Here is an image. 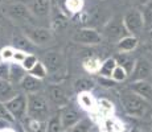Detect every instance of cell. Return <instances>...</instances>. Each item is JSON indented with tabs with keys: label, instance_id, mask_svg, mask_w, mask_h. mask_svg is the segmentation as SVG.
Segmentation results:
<instances>
[{
	"label": "cell",
	"instance_id": "cell-1",
	"mask_svg": "<svg viewBox=\"0 0 152 132\" xmlns=\"http://www.w3.org/2000/svg\"><path fill=\"white\" fill-rule=\"evenodd\" d=\"M121 103L126 112L130 116H135V118H143L150 111V102L130 89L122 93Z\"/></svg>",
	"mask_w": 152,
	"mask_h": 132
},
{
	"label": "cell",
	"instance_id": "cell-2",
	"mask_svg": "<svg viewBox=\"0 0 152 132\" xmlns=\"http://www.w3.org/2000/svg\"><path fill=\"white\" fill-rule=\"evenodd\" d=\"M27 96H28V111H27L28 118L45 122L49 115L48 98H45L40 93L27 94Z\"/></svg>",
	"mask_w": 152,
	"mask_h": 132
},
{
	"label": "cell",
	"instance_id": "cell-3",
	"mask_svg": "<svg viewBox=\"0 0 152 132\" xmlns=\"http://www.w3.org/2000/svg\"><path fill=\"white\" fill-rule=\"evenodd\" d=\"M123 23H124V26L128 33L135 37L140 36L145 28L142 11L136 9V8H131V9H128L127 12L124 13Z\"/></svg>",
	"mask_w": 152,
	"mask_h": 132
},
{
	"label": "cell",
	"instance_id": "cell-4",
	"mask_svg": "<svg viewBox=\"0 0 152 132\" xmlns=\"http://www.w3.org/2000/svg\"><path fill=\"white\" fill-rule=\"evenodd\" d=\"M4 13L8 17H11L15 21H20V23H28V24H33L34 16L32 15L31 9L27 4L24 3H11L7 4L3 8Z\"/></svg>",
	"mask_w": 152,
	"mask_h": 132
},
{
	"label": "cell",
	"instance_id": "cell-5",
	"mask_svg": "<svg viewBox=\"0 0 152 132\" xmlns=\"http://www.w3.org/2000/svg\"><path fill=\"white\" fill-rule=\"evenodd\" d=\"M24 34L29 39L32 44L37 46L48 45L53 40V34L48 28H42V26H36L34 24H28L23 29Z\"/></svg>",
	"mask_w": 152,
	"mask_h": 132
},
{
	"label": "cell",
	"instance_id": "cell-6",
	"mask_svg": "<svg viewBox=\"0 0 152 132\" xmlns=\"http://www.w3.org/2000/svg\"><path fill=\"white\" fill-rule=\"evenodd\" d=\"M8 111L15 118V120H20L27 115L28 111V96L25 94H16L12 99L5 102Z\"/></svg>",
	"mask_w": 152,
	"mask_h": 132
},
{
	"label": "cell",
	"instance_id": "cell-7",
	"mask_svg": "<svg viewBox=\"0 0 152 132\" xmlns=\"http://www.w3.org/2000/svg\"><path fill=\"white\" fill-rule=\"evenodd\" d=\"M131 82L135 81H148L152 78V63L147 58L140 57L135 61V66L131 73Z\"/></svg>",
	"mask_w": 152,
	"mask_h": 132
},
{
	"label": "cell",
	"instance_id": "cell-8",
	"mask_svg": "<svg viewBox=\"0 0 152 132\" xmlns=\"http://www.w3.org/2000/svg\"><path fill=\"white\" fill-rule=\"evenodd\" d=\"M103 33L106 34L110 40H115L116 42L121 39H123L124 36H127L128 32L124 26L123 17H114L103 28Z\"/></svg>",
	"mask_w": 152,
	"mask_h": 132
},
{
	"label": "cell",
	"instance_id": "cell-9",
	"mask_svg": "<svg viewBox=\"0 0 152 132\" xmlns=\"http://www.w3.org/2000/svg\"><path fill=\"white\" fill-rule=\"evenodd\" d=\"M42 63L49 74H58L65 69V58L60 52H48L42 57Z\"/></svg>",
	"mask_w": 152,
	"mask_h": 132
},
{
	"label": "cell",
	"instance_id": "cell-10",
	"mask_svg": "<svg viewBox=\"0 0 152 132\" xmlns=\"http://www.w3.org/2000/svg\"><path fill=\"white\" fill-rule=\"evenodd\" d=\"M73 41L82 45H98L102 41V34L94 28H82L75 32Z\"/></svg>",
	"mask_w": 152,
	"mask_h": 132
},
{
	"label": "cell",
	"instance_id": "cell-11",
	"mask_svg": "<svg viewBox=\"0 0 152 132\" xmlns=\"http://www.w3.org/2000/svg\"><path fill=\"white\" fill-rule=\"evenodd\" d=\"M46 94H48L49 101L56 106L65 107V106L69 104V95L60 83H53L50 86H48Z\"/></svg>",
	"mask_w": 152,
	"mask_h": 132
},
{
	"label": "cell",
	"instance_id": "cell-12",
	"mask_svg": "<svg viewBox=\"0 0 152 132\" xmlns=\"http://www.w3.org/2000/svg\"><path fill=\"white\" fill-rule=\"evenodd\" d=\"M60 116H61V123H62V128L64 130H69V128L74 127L78 122L81 120V115L74 107L72 106H65L62 107L60 112Z\"/></svg>",
	"mask_w": 152,
	"mask_h": 132
},
{
	"label": "cell",
	"instance_id": "cell-13",
	"mask_svg": "<svg viewBox=\"0 0 152 132\" xmlns=\"http://www.w3.org/2000/svg\"><path fill=\"white\" fill-rule=\"evenodd\" d=\"M19 85L25 94L40 93L42 89V79L34 77V75H32V74H25L24 78L20 81Z\"/></svg>",
	"mask_w": 152,
	"mask_h": 132
},
{
	"label": "cell",
	"instance_id": "cell-14",
	"mask_svg": "<svg viewBox=\"0 0 152 132\" xmlns=\"http://www.w3.org/2000/svg\"><path fill=\"white\" fill-rule=\"evenodd\" d=\"M130 90L152 103V83L150 81H135L130 83Z\"/></svg>",
	"mask_w": 152,
	"mask_h": 132
},
{
	"label": "cell",
	"instance_id": "cell-15",
	"mask_svg": "<svg viewBox=\"0 0 152 132\" xmlns=\"http://www.w3.org/2000/svg\"><path fill=\"white\" fill-rule=\"evenodd\" d=\"M28 7L34 17H46L50 13L52 1L50 0H32Z\"/></svg>",
	"mask_w": 152,
	"mask_h": 132
},
{
	"label": "cell",
	"instance_id": "cell-16",
	"mask_svg": "<svg viewBox=\"0 0 152 132\" xmlns=\"http://www.w3.org/2000/svg\"><path fill=\"white\" fill-rule=\"evenodd\" d=\"M16 90L13 87V83L10 79L5 78H0V102L5 103L10 99H12L16 95Z\"/></svg>",
	"mask_w": 152,
	"mask_h": 132
},
{
	"label": "cell",
	"instance_id": "cell-17",
	"mask_svg": "<svg viewBox=\"0 0 152 132\" xmlns=\"http://www.w3.org/2000/svg\"><path fill=\"white\" fill-rule=\"evenodd\" d=\"M138 44H139L138 37L130 34V36H124L123 39L119 40L118 42H116V48H118L119 52L128 53V52L135 50L136 46H138Z\"/></svg>",
	"mask_w": 152,
	"mask_h": 132
},
{
	"label": "cell",
	"instance_id": "cell-18",
	"mask_svg": "<svg viewBox=\"0 0 152 132\" xmlns=\"http://www.w3.org/2000/svg\"><path fill=\"white\" fill-rule=\"evenodd\" d=\"M95 112L101 119H106L113 115L114 112V104L111 103L109 99H99L95 106Z\"/></svg>",
	"mask_w": 152,
	"mask_h": 132
},
{
	"label": "cell",
	"instance_id": "cell-19",
	"mask_svg": "<svg viewBox=\"0 0 152 132\" xmlns=\"http://www.w3.org/2000/svg\"><path fill=\"white\" fill-rule=\"evenodd\" d=\"M102 132H123L124 125L122 124L121 120L109 116L106 119H102Z\"/></svg>",
	"mask_w": 152,
	"mask_h": 132
},
{
	"label": "cell",
	"instance_id": "cell-20",
	"mask_svg": "<svg viewBox=\"0 0 152 132\" xmlns=\"http://www.w3.org/2000/svg\"><path fill=\"white\" fill-rule=\"evenodd\" d=\"M115 61H116V65L122 66L126 71H127V74L130 75L131 73H132V70H134V66H135V61L136 60H134L130 54H126V53L121 52L115 57Z\"/></svg>",
	"mask_w": 152,
	"mask_h": 132
},
{
	"label": "cell",
	"instance_id": "cell-21",
	"mask_svg": "<svg viewBox=\"0 0 152 132\" xmlns=\"http://www.w3.org/2000/svg\"><path fill=\"white\" fill-rule=\"evenodd\" d=\"M78 103L81 104V107L87 111H94L95 106H97V102H95L94 96L91 95L90 91L78 93Z\"/></svg>",
	"mask_w": 152,
	"mask_h": 132
},
{
	"label": "cell",
	"instance_id": "cell-22",
	"mask_svg": "<svg viewBox=\"0 0 152 132\" xmlns=\"http://www.w3.org/2000/svg\"><path fill=\"white\" fill-rule=\"evenodd\" d=\"M116 67V61L115 58H107L106 61H103L99 69V75L102 78H111L114 70Z\"/></svg>",
	"mask_w": 152,
	"mask_h": 132
},
{
	"label": "cell",
	"instance_id": "cell-23",
	"mask_svg": "<svg viewBox=\"0 0 152 132\" xmlns=\"http://www.w3.org/2000/svg\"><path fill=\"white\" fill-rule=\"evenodd\" d=\"M24 132H46V123L42 120H36L28 118Z\"/></svg>",
	"mask_w": 152,
	"mask_h": 132
},
{
	"label": "cell",
	"instance_id": "cell-24",
	"mask_svg": "<svg viewBox=\"0 0 152 132\" xmlns=\"http://www.w3.org/2000/svg\"><path fill=\"white\" fill-rule=\"evenodd\" d=\"M25 71H27V70L23 67L21 63L12 65L10 67V77H8V79H10L11 82H19V83H20V81L24 78Z\"/></svg>",
	"mask_w": 152,
	"mask_h": 132
},
{
	"label": "cell",
	"instance_id": "cell-25",
	"mask_svg": "<svg viewBox=\"0 0 152 132\" xmlns=\"http://www.w3.org/2000/svg\"><path fill=\"white\" fill-rule=\"evenodd\" d=\"M94 81L89 78H80L74 82V90L77 93H82V91H90L94 87Z\"/></svg>",
	"mask_w": 152,
	"mask_h": 132
},
{
	"label": "cell",
	"instance_id": "cell-26",
	"mask_svg": "<svg viewBox=\"0 0 152 132\" xmlns=\"http://www.w3.org/2000/svg\"><path fill=\"white\" fill-rule=\"evenodd\" d=\"M62 128V123H61V116L60 114L50 116V119L46 123V132H61Z\"/></svg>",
	"mask_w": 152,
	"mask_h": 132
},
{
	"label": "cell",
	"instance_id": "cell-27",
	"mask_svg": "<svg viewBox=\"0 0 152 132\" xmlns=\"http://www.w3.org/2000/svg\"><path fill=\"white\" fill-rule=\"evenodd\" d=\"M101 65H102V62L95 57H90L83 61V67L89 73H99Z\"/></svg>",
	"mask_w": 152,
	"mask_h": 132
},
{
	"label": "cell",
	"instance_id": "cell-28",
	"mask_svg": "<svg viewBox=\"0 0 152 132\" xmlns=\"http://www.w3.org/2000/svg\"><path fill=\"white\" fill-rule=\"evenodd\" d=\"M29 74L34 75V77L40 78V79H44L48 75V70H46L45 65L42 63V61H37V63L29 70Z\"/></svg>",
	"mask_w": 152,
	"mask_h": 132
},
{
	"label": "cell",
	"instance_id": "cell-29",
	"mask_svg": "<svg viewBox=\"0 0 152 132\" xmlns=\"http://www.w3.org/2000/svg\"><path fill=\"white\" fill-rule=\"evenodd\" d=\"M13 45L16 46V48H19L20 50H27V49H31L32 46L34 45V44H32L31 41H29V39L27 36H17L13 39Z\"/></svg>",
	"mask_w": 152,
	"mask_h": 132
},
{
	"label": "cell",
	"instance_id": "cell-30",
	"mask_svg": "<svg viewBox=\"0 0 152 132\" xmlns=\"http://www.w3.org/2000/svg\"><path fill=\"white\" fill-rule=\"evenodd\" d=\"M143 19H144L145 26H152V0H148L143 7Z\"/></svg>",
	"mask_w": 152,
	"mask_h": 132
},
{
	"label": "cell",
	"instance_id": "cell-31",
	"mask_svg": "<svg viewBox=\"0 0 152 132\" xmlns=\"http://www.w3.org/2000/svg\"><path fill=\"white\" fill-rule=\"evenodd\" d=\"M91 131V122L87 119H83V120H80L74 127L70 128L69 132H90Z\"/></svg>",
	"mask_w": 152,
	"mask_h": 132
},
{
	"label": "cell",
	"instance_id": "cell-32",
	"mask_svg": "<svg viewBox=\"0 0 152 132\" xmlns=\"http://www.w3.org/2000/svg\"><path fill=\"white\" fill-rule=\"evenodd\" d=\"M66 25H68V19H66L65 15H64L62 12H60V9H58V12L56 13V16L53 17L54 29H64Z\"/></svg>",
	"mask_w": 152,
	"mask_h": 132
},
{
	"label": "cell",
	"instance_id": "cell-33",
	"mask_svg": "<svg viewBox=\"0 0 152 132\" xmlns=\"http://www.w3.org/2000/svg\"><path fill=\"white\" fill-rule=\"evenodd\" d=\"M127 77H128L127 71H126L123 67L119 66V65H116L115 70H114V73H113V75H111V78H113L115 82H123V81L127 79Z\"/></svg>",
	"mask_w": 152,
	"mask_h": 132
},
{
	"label": "cell",
	"instance_id": "cell-34",
	"mask_svg": "<svg viewBox=\"0 0 152 132\" xmlns=\"http://www.w3.org/2000/svg\"><path fill=\"white\" fill-rule=\"evenodd\" d=\"M83 0H66V8L73 13H77L82 9Z\"/></svg>",
	"mask_w": 152,
	"mask_h": 132
},
{
	"label": "cell",
	"instance_id": "cell-35",
	"mask_svg": "<svg viewBox=\"0 0 152 132\" xmlns=\"http://www.w3.org/2000/svg\"><path fill=\"white\" fill-rule=\"evenodd\" d=\"M37 61L39 60H37V57L34 54H28L27 58L24 60V62H23L21 65H23V67H24L25 70H27V71H29V70H31L32 67L37 63Z\"/></svg>",
	"mask_w": 152,
	"mask_h": 132
},
{
	"label": "cell",
	"instance_id": "cell-36",
	"mask_svg": "<svg viewBox=\"0 0 152 132\" xmlns=\"http://www.w3.org/2000/svg\"><path fill=\"white\" fill-rule=\"evenodd\" d=\"M13 53H15V49L11 48V46H7V48L1 49L0 52V57L4 62H8V61H12L13 60Z\"/></svg>",
	"mask_w": 152,
	"mask_h": 132
},
{
	"label": "cell",
	"instance_id": "cell-37",
	"mask_svg": "<svg viewBox=\"0 0 152 132\" xmlns=\"http://www.w3.org/2000/svg\"><path fill=\"white\" fill-rule=\"evenodd\" d=\"M0 118L5 119L7 122H10V123H12L13 120H15V118L11 115L10 111H8V108H7V106H5V103H3V102H0Z\"/></svg>",
	"mask_w": 152,
	"mask_h": 132
},
{
	"label": "cell",
	"instance_id": "cell-38",
	"mask_svg": "<svg viewBox=\"0 0 152 132\" xmlns=\"http://www.w3.org/2000/svg\"><path fill=\"white\" fill-rule=\"evenodd\" d=\"M28 53L24 52V50H20V49H15V53H13V60L16 63H23L24 60L27 58Z\"/></svg>",
	"mask_w": 152,
	"mask_h": 132
},
{
	"label": "cell",
	"instance_id": "cell-39",
	"mask_svg": "<svg viewBox=\"0 0 152 132\" xmlns=\"http://www.w3.org/2000/svg\"><path fill=\"white\" fill-rule=\"evenodd\" d=\"M144 46L148 52L152 53V31L148 33V36L145 37V42H144Z\"/></svg>",
	"mask_w": 152,
	"mask_h": 132
},
{
	"label": "cell",
	"instance_id": "cell-40",
	"mask_svg": "<svg viewBox=\"0 0 152 132\" xmlns=\"http://www.w3.org/2000/svg\"><path fill=\"white\" fill-rule=\"evenodd\" d=\"M8 123H10V122H7L5 119L0 118V130H4V128H7L8 127Z\"/></svg>",
	"mask_w": 152,
	"mask_h": 132
},
{
	"label": "cell",
	"instance_id": "cell-41",
	"mask_svg": "<svg viewBox=\"0 0 152 132\" xmlns=\"http://www.w3.org/2000/svg\"><path fill=\"white\" fill-rule=\"evenodd\" d=\"M130 132H145L144 130H140V128H132Z\"/></svg>",
	"mask_w": 152,
	"mask_h": 132
},
{
	"label": "cell",
	"instance_id": "cell-42",
	"mask_svg": "<svg viewBox=\"0 0 152 132\" xmlns=\"http://www.w3.org/2000/svg\"><path fill=\"white\" fill-rule=\"evenodd\" d=\"M0 132H15L13 130H11V128H4V130H1Z\"/></svg>",
	"mask_w": 152,
	"mask_h": 132
},
{
	"label": "cell",
	"instance_id": "cell-43",
	"mask_svg": "<svg viewBox=\"0 0 152 132\" xmlns=\"http://www.w3.org/2000/svg\"><path fill=\"white\" fill-rule=\"evenodd\" d=\"M61 132H69V130H62Z\"/></svg>",
	"mask_w": 152,
	"mask_h": 132
},
{
	"label": "cell",
	"instance_id": "cell-44",
	"mask_svg": "<svg viewBox=\"0 0 152 132\" xmlns=\"http://www.w3.org/2000/svg\"><path fill=\"white\" fill-rule=\"evenodd\" d=\"M90 132H98V131H90Z\"/></svg>",
	"mask_w": 152,
	"mask_h": 132
}]
</instances>
